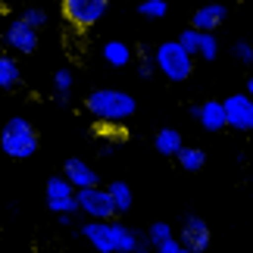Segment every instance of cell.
<instances>
[{
    "instance_id": "6da1fadb",
    "label": "cell",
    "mask_w": 253,
    "mask_h": 253,
    "mask_svg": "<svg viewBox=\"0 0 253 253\" xmlns=\"http://www.w3.org/2000/svg\"><path fill=\"white\" fill-rule=\"evenodd\" d=\"M82 238L97 253H131L144 235L116 219H87L82 225Z\"/></svg>"
},
{
    "instance_id": "7a4b0ae2",
    "label": "cell",
    "mask_w": 253,
    "mask_h": 253,
    "mask_svg": "<svg viewBox=\"0 0 253 253\" xmlns=\"http://www.w3.org/2000/svg\"><path fill=\"white\" fill-rule=\"evenodd\" d=\"M84 110L91 113L97 125H125L138 113V103L131 94L116 91V87H94L84 97Z\"/></svg>"
},
{
    "instance_id": "3957f363",
    "label": "cell",
    "mask_w": 253,
    "mask_h": 253,
    "mask_svg": "<svg viewBox=\"0 0 253 253\" xmlns=\"http://www.w3.org/2000/svg\"><path fill=\"white\" fill-rule=\"evenodd\" d=\"M38 147H41L38 128L25 119V116L6 119L3 131H0V150H3L9 160H32L38 153Z\"/></svg>"
},
{
    "instance_id": "277c9868",
    "label": "cell",
    "mask_w": 253,
    "mask_h": 253,
    "mask_svg": "<svg viewBox=\"0 0 253 253\" xmlns=\"http://www.w3.org/2000/svg\"><path fill=\"white\" fill-rule=\"evenodd\" d=\"M153 66H157L160 75H166L169 82L181 84L191 79L194 72V56L184 50L178 41H163L157 44V50H153Z\"/></svg>"
},
{
    "instance_id": "5b68a950",
    "label": "cell",
    "mask_w": 253,
    "mask_h": 253,
    "mask_svg": "<svg viewBox=\"0 0 253 253\" xmlns=\"http://www.w3.org/2000/svg\"><path fill=\"white\" fill-rule=\"evenodd\" d=\"M75 207L84 219H116L119 212L113 207L110 191L100 184H87V188H75Z\"/></svg>"
},
{
    "instance_id": "8992f818",
    "label": "cell",
    "mask_w": 253,
    "mask_h": 253,
    "mask_svg": "<svg viewBox=\"0 0 253 253\" xmlns=\"http://www.w3.org/2000/svg\"><path fill=\"white\" fill-rule=\"evenodd\" d=\"M110 9V0H63V19L75 28H94Z\"/></svg>"
},
{
    "instance_id": "52a82bcc",
    "label": "cell",
    "mask_w": 253,
    "mask_h": 253,
    "mask_svg": "<svg viewBox=\"0 0 253 253\" xmlns=\"http://www.w3.org/2000/svg\"><path fill=\"white\" fill-rule=\"evenodd\" d=\"M222 110H225V128L253 131V97L247 91L228 94L225 100H222Z\"/></svg>"
},
{
    "instance_id": "ba28073f",
    "label": "cell",
    "mask_w": 253,
    "mask_h": 253,
    "mask_svg": "<svg viewBox=\"0 0 253 253\" xmlns=\"http://www.w3.org/2000/svg\"><path fill=\"white\" fill-rule=\"evenodd\" d=\"M3 41L9 50H16V53H35L38 50V44H41V28H35V25H28L22 16L13 19V22L6 25V32H3Z\"/></svg>"
},
{
    "instance_id": "9c48e42d",
    "label": "cell",
    "mask_w": 253,
    "mask_h": 253,
    "mask_svg": "<svg viewBox=\"0 0 253 253\" xmlns=\"http://www.w3.org/2000/svg\"><path fill=\"white\" fill-rule=\"evenodd\" d=\"M44 200H47V210L56 212V216H60V212H79V207H75V188H72V181L66 178V175L47 178Z\"/></svg>"
},
{
    "instance_id": "30bf717a",
    "label": "cell",
    "mask_w": 253,
    "mask_h": 253,
    "mask_svg": "<svg viewBox=\"0 0 253 253\" xmlns=\"http://www.w3.org/2000/svg\"><path fill=\"white\" fill-rule=\"evenodd\" d=\"M178 241H181L188 250H194V253L210 250V244H212V231H210V225H207V219L188 216V219L181 222V235H178Z\"/></svg>"
},
{
    "instance_id": "8fae6325",
    "label": "cell",
    "mask_w": 253,
    "mask_h": 253,
    "mask_svg": "<svg viewBox=\"0 0 253 253\" xmlns=\"http://www.w3.org/2000/svg\"><path fill=\"white\" fill-rule=\"evenodd\" d=\"M194 119H197V125L203 131L210 134H219L222 128H225V110H222V100H203L194 106Z\"/></svg>"
},
{
    "instance_id": "7c38bea8",
    "label": "cell",
    "mask_w": 253,
    "mask_h": 253,
    "mask_svg": "<svg viewBox=\"0 0 253 253\" xmlns=\"http://www.w3.org/2000/svg\"><path fill=\"white\" fill-rule=\"evenodd\" d=\"M100 56H103V63L113 66V69H125V66L134 60V50H131V44L119 41V38H110V41L100 47Z\"/></svg>"
},
{
    "instance_id": "4fadbf2b",
    "label": "cell",
    "mask_w": 253,
    "mask_h": 253,
    "mask_svg": "<svg viewBox=\"0 0 253 253\" xmlns=\"http://www.w3.org/2000/svg\"><path fill=\"white\" fill-rule=\"evenodd\" d=\"M63 175L72 181V188H87V184H97V172L91 163H84V160H66L63 163Z\"/></svg>"
},
{
    "instance_id": "5bb4252c",
    "label": "cell",
    "mask_w": 253,
    "mask_h": 253,
    "mask_svg": "<svg viewBox=\"0 0 253 253\" xmlns=\"http://www.w3.org/2000/svg\"><path fill=\"white\" fill-rule=\"evenodd\" d=\"M222 19H225V6L222 3H207L191 16V25L197 28V32H216L222 25Z\"/></svg>"
},
{
    "instance_id": "9a60e30c",
    "label": "cell",
    "mask_w": 253,
    "mask_h": 253,
    "mask_svg": "<svg viewBox=\"0 0 253 253\" xmlns=\"http://www.w3.org/2000/svg\"><path fill=\"white\" fill-rule=\"evenodd\" d=\"M153 147H157L160 157L175 160V153L184 147V138H181V131H175V128H160L157 138H153Z\"/></svg>"
},
{
    "instance_id": "2e32d148",
    "label": "cell",
    "mask_w": 253,
    "mask_h": 253,
    "mask_svg": "<svg viewBox=\"0 0 253 253\" xmlns=\"http://www.w3.org/2000/svg\"><path fill=\"white\" fill-rule=\"evenodd\" d=\"M19 82H22V69H19L16 56L0 53V91H13Z\"/></svg>"
},
{
    "instance_id": "e0dca14e",
    "label": "cell",
    "mask_w": 253,
    "mask_h": 253,
    "mask_svg": "<svg viewBox=\"0 0 253 253\" xmlns=\"http://www.w3.org/2000/svg\"><path fill=\"white\" fill-rule=\"evenodd\" d=\"M175 160H178V166L184 172H200L203 166H207V153H203L200 147H188V144L175 153Z\"/></svg>"
},
{
    "instance_id": "ac0fdd59",
    "label": "cell",
    "mask_w": 253,
    "mask_h": 253,
    "mask_svg": "<svg viewBox=\"0 0 253 253\" xmlns=\"http://www.w3.org/2000/svg\"><path fill=\"white\" fill-rule=\"evenodd\" d=\"M106 191H110V197H113L116 212H128V210L134 207V194H131V188H128L125 181H113Z\"/></svg>"
},
{
    "instance_id": "d6986e66",
    "label": "cell",
    "mask_w": 253,
    "mask_h": 253,
    "mask_svg": "<svg viewBox=\"0 0 253 253\" xmlns=\"http://www.w3.org/2000/svg\"><path fill=\"white\" fill-rule=\"evenodd\" d=\"M197 56H200V60H207V63H212L219 56V38H216V32H200Z\"/></svg>"
},
{
    "instance_id": "ffe728a7",
    "label": "cell",
    "mask_w": 253,
    "mask_h": 253,
    "mask_svg": "<svg viewBox=\"0 0 253 253\" xmlns=\"http://www.w3.org/2000/svg\"><path fill=\"white\" fill-rule=\"evenodd\" d=\"M72 84H75L72 69H66V66H63V69L53 72V91H56V97H63V100H66V97L72 94Z\"/></svg>"
},
{
    "instance_id": "44dd1931",
    "label": "cell",
    "mask_w": 253,
    "mask_h": 253,
    "mask_svg": "<svg viewBox=\"0 0 253 253\" xmlns=\"http://www.w3.org/2000/svg\"><path fill=\"white\" fill-rule=\"evenodd\" d=\"M138 13L144 19H163V16L169 13V3H166V0H141V3H138Z\"/></svg>"
},
{
    "instance_id": "7402d4cb",
    "label": "cell",
    "mask_w": 253,
    "mask_h": 253,
    "mask_svg": "<svg viewBox=\"0 0 253 253\" xmlns=\"http://www.w3.org/2000/svg\"><path fill=\"white\" fill-rule=\"evenodd\" d=\"M144 238H147V244H150V247H157V244H163V241H169V238H172V225H169V222H153Z\"/></svg>"
},
{
    "instance_id": "603a6c76",
    "label": "cell",
    "mask_w": 253,
    "mask_h": 253,
    "mask_svg": "<svg viewBox=\"0 0 253 253\" xmlns=\"http://www.w3.org/2000/svg\"><path fill=\"white\" fill-rule=\"evenodd\" d=\"M175 41H178V44H181V47H184V50H188L191 56H197V41H200V32H197L194 25H188V28H184V32L178 35V38H175Z\"/></svg>"
},
{
    "instance_id": "cb8c5ba5",
    "label": "cell",
    "mask_w": 253,
    "mask_h": 253,
    "mask_svg": "<svg viewBox=\"0 0 253 253\" xmlns=\"http://www.w3.org/2000/svg\"><path fill=\"white\" fill-rule=\"evenodd\" d=\"M235 56H238V63H244L247 69H253V44L250 41H235Z\"/></svg>"
},
{
    "instance_id": "d4e9b609",
    "label": "cell",
    "mask_w": 253,
    "mask_h": 253,
    "mask_svg": "<svg viewBox=\"0 0 253 253\" xmlns=\"http://www.w3.org/2000/svg\"><path fill=\"white\" fill-rule=\"evenodd\" d=\"M22 19H25L28 25H35V28H44L47 25V9L32 6V9H25V13H22Z\"/></svg>"
},
{
    "instance_id": "484cf974",
    "label": "cell",
    "mask_w": 253,
    "mask_h": 253,
    "mask_svg": "<svg viewBox=\"0 0 253 253\" xmlns=\"http://www.w3.org/2000/svg\"><path fill=\"white\" fill-rule=\"evenodd\" d=\"M153 253H194V250H188V247H184L178 238L172 235L169 241H163V244H157V247H153Z\"/></svg>"
},
{
    "instance_id": "4316f807",
    "label": "cell",
    "mask_w": 253,
    "mask_h": 253,
    "mask_svg": "<svg viewBox=\"0 0 253 253\" xmlns=\"http://www.w3.org/2000/svg\"><path fill=\"white\" fill-rule=\"evenodd\" d=\"M153 72H157V66H153V56H141V60H138V75H141V79H150Z\"/></svg>"
},
{
    "instance_id": "83f0119b",
    "label": "cell",
    "mask_w": 253,
    "mask_h": 253,
    "mask_svg": "<svg viewBox=\"0 0 253 253\" xmlns=\"http://www.w3.org/2000/svg\"><path fill=\"white\" fill-rule=\"evenodd\" d=\"M131 253H153V247L147 244V238H141V241H138V247H134Z\"/></svg>"
},
{
    "instance_id": "f1b7e54d",
    "label": "cell",
    "mask_w": 253,
    "mask_h": 253,
    "mask_svg": "<svg viewBox=\"0 0 253 253\" xmlns=\"http://www.w3.org/2000/svg\"><path fill=\"white\" fill-rule=\"evenodd\" d=\"M244 87H247V94L253 97V72H250V79H247V84H244Z\"/></svg>"
}]
</instances>
